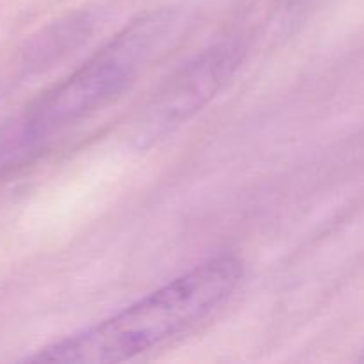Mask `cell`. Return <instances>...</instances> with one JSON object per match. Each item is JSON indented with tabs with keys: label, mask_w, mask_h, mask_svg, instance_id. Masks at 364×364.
Instances as JSON below:
<instances>
[{
	"label": "cell",
	"mask_w": 364,
	"mask_h": 364,
	"mask_svg": "<svg viewBox=\"0 0 364 364\" xmlns=\"http://www.w3.org/2000/svg\"><path fill=\"white\" fill-rule=\"evenodd\" d=\"M181 28L183 16L174 11L151 13L128 25L84 66L46 91L20 119L0 130V169L119 98L149 63L173 46Z\"/></svg>",
	"instance_id": "2"
},
{
	"label": "cell",
	"mask_w": 364,
	"mask_h": 364,
	"mask_svg": "<svg viewBox=\"0 0 364 364\" xmlns=\"http://www.w3.org/2000/svg\"><path fill=\"white\" fill-rule=\"evenodd\" d=\"M240 60V48L219 45L187 64L169 84L155 96L141 123V139H156L171 134L194 116L208 100L215 96L231 77Z\"/></svg>",
	"instance_id": "3"
},
{
	"label": "cell",
	"mask_w": 364,
	"mask_h": 364,
	"mask_svg": "<svg viewBox=\"0 0 364 364\" xmlns=\"http://www.w3.org/2000/svg\"><path fill=\"white\" fill-rule=\"evenodd\" d=\"M242 274L237 256L206 259L116 315L45 347L28 361L123 363L166 347L219 311L233 297Z\"/></svg>",
	"instance_id": "1"
},
{
	"label": "cell",
	"mask_w": 364,
	"mask_h": 364,
	"mask_svg": "<svg viewBox=\"0 0 364 364\" xmlns=\"http://www.w3.org/2000/svg\"><path fill=\"white\" fill-rule=\"evenodd\" d=\"M361 361H364V355H363V358H361Z\"/></svg>",
	"instance_id": "4"
}]
</instances>
